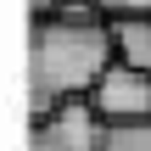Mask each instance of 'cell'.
<instances>
[{
  "mask_svg": "<svg viewBox=\"0 0 151 151\" xmlns=\"http://www.w3.org/2000/svg\"><path fill=\"white\" fill-rule=\"evenodd\" d=\"M95 112L106 123H123V118H151V73L146 67H129V62H112L101 73V84L90 90Z\"/></svg>",
  "mask_w": 151,
  "mask_h": 151,
  "instance_id": "cell-3",
  "label": "cell"
},
{
  "mask_svg": "<svg viewBox=\"0 0 151 151\" xmlns=\"http://www.w3.org/2000/svg\"><path fill=\"white\" fill-rule=\"evenodd\" d=\"M101 134H106V118L95 112V101L73 95L56 112L34 118V146L28 151H101Z\"/></svg>",
  "mask_w": 151,
  "mask_h": 151,
  "instance_id": "cell-2",
  "label": "cell"
},
{
  "mask_svg": "<svg viewBox=\"0 0 151 151\" xmlns=\"http://www.w3.org/2000/svg\"><path fill=\"white\" fill-rule=\"evenodd\" d=\"M34 90H28V112L45 118L73 95H90L101 84V73L118 62L112 45V22L106 17H39L34 22Z\"/></svg>",
  "mask_w": 151,
  "mask_h": 151,
  "instance_id": "cell-1",
  "label": "cell"
},
{
  "mask_svg": "<svg viewBox=\"0 0 151 151\" xmlns=\"http://www.w3.org/2000/svg\"><path fill=\"white\" fill-rule=\"evenodd\" d=\"M62 11V0H34V17H56Z\"/></svg>",
  "mask_w": 151,
  "mask_h": 151,
  "instance_id": "cell-7",
  "label": "cell"
},
{
  "mask_svg": "<svg viewBox=\"0 0 151 151\" xmlns=\"http://www.w3.org/2000/svg\"><path fill=\"white\" fill-rule=\"evenodd\" d=\"M95 11L112 22V17H151V0H95Z\"/></svg>",
  "mask_w": 151,
  "mask_h": 151,
  "instance_id": "cell-6",
  "label": "cell"
},
{
  "mask_svg": "<svg viewBox=\"0 0 151 151\" xmlns=\"http://www.w3.org/2000/svg\"><path fill=\"white\" fill-rule=\"evenodd\" d=\"M101 151H151V118H123V123H106Z\"/></svg>",
  "mask_w": 151,
  "mask_h": 151,
  "instance_id": "cell-5",
  "label": "cell"
},
{
  "mask_svg": "<svg viewBox=\"0 0 151 151\" xmlns=\"http://www.w3.org/2000/svg\"><path fill=\"white\" fill-rule=\"evenodd\" d=\"M112 45H118V62L151 73V17H112Z\"/></svg>",
  "mask_w": 151,
  "mask_h": 151,
  "instance_id": "cell-4",
  "label": "cell"
}]
</instances>
